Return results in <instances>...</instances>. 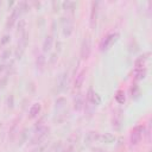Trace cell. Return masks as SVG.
<instances>
[{
  "label": "cell",
  "mask_w": 152,
  "mask_h": 152,
  "mask_svg": "<svg viewBox=\"0 0 152 152\" xmlns=\"http://www.w3.org/2000/svg\"><path fill=\"white\" fill-rule=\"evenodd\" d=\"M49 132H50V128L48 126H43L38 131H34V135L31 139L30 144L31 145H37V144L39 145V144H42L45 140V138L49 135Z\"/></svg>",
  "instance_id": "1"
},
{
  "label": "cell",
  "mask_w": 152,
  "mask_h": 152,
  "mask_svg": "<svg viewBox=\"0 0 152 152\" xmlns=\"http://www.w3.org/2000/svg\"><path fill=\"white\" fill-rule=\"evenodd\" d=\"M86 102H84V107H87V108H89L90 106L91 107H96V106H99L100 103H101V97H100V95L97 94V93H95L93 89H89L88 90V93H87V96H86Z\"/></svg>",
  "instance_id": "2"
},
{
  "label": "cell",
  "mask_w": 152,
  "mask_h": 152,
  "mask_svg": "<svg viewBox=\"0 0 152 152\" xmlns=\"http://www.w3.org/2000/svg\"><path fill=\"white\" fill-rule=\"evenodd\" d=\"M118 37H119L118 33H109V34H107V36L101 40V43H100V50H101V51L108 50V49L115 43V40L118 39Z\"/></svg>",
  "instance_id": "3"
},
{
  "label": "cell",
  "mask_w": 152,
  "mask_h": 152,
  "mask_svg": "<svg viewBox=\"0 0 152 152\" xmlns=\"http://www.w3.org/2000/svg\"><path fill=\"white\" fill-rule=\"evenodd\" d=\"M142 135H144V127L142 126H137L135 128H133V131L131 132V138H129L131 145L132 146L138 145L141 141Z\"/></svg>",
  "instance_id": "4"
},
{
  "label": "cell",
  "mask_w": 152,
  "mask_h": 152,
  "mask_svg": "<svg viewBox=\"0 0 152 152\" xmlns=\"http://www.w3.org/2000/svg\"><path fill=\"white\" fill-rule=\"evenodd\" d=\"M90 52H91V40L89 37H86L81 44V58L88 59V57L90 56Z\"/></svg>",
  "instance_id": "5"
},
{
  "label": "cell",
  "mask_w": 152,
  "mask_h": 152,
  "mask_svg": "<svg viewBox=\"0 0 152 152\" xmlns=\"http://www.w3.org/2000/svg\"><path fill=\"white\" fill-rule=\"evenodd\" d=\"M20 10H23V6H21V4L18 6V7H15L13 11H12V13H11V15H10V18H8V20H7V23H6V26L8 27V28H11L14 24H15V21H17V19H19V14H20Z\"/></svg>",
  "instance_id": "6"
},
{
  "label": "cell",
  "mask_w": 152,
  "mask_h": 152,
  "mask_svg": "<svg viewBox=\"0 0 152 152\" xmlns=\"http://www.w3.org/2000/svg\"><path fill=\"white\" fill-rule=\"evenodd\" d=\"M68 84V72H63L59 75L57 80V91H62L65 89V86Z\"/></svg>",
  "instance_id": "7"
},
{
  "label": "cell",
  "mask_w": 152,
  "mask_h": 152,
  "mask_svg": "<svg viewBox=\"0 0 152 152\" xmlns=\"http://www.w3.org/2000/svg\"><path fill=\"white\" fill-rule=\"evenodd\" d=\"M97 140H100V134L97 132H95V131L88 132L87 135H86V138H84V142L87 145H90V144H93V142H95Z\"/></svg>",
  "instance_id": "8"
},
{
  "label": "cell",
  "mask_w": 152,
  "mask_h": 152,
  "mask_svg": "<svg viewBox=\"0 0 152 152\" xmlns=\"http://www.w3.org/2000/svg\"><path fill=\"white\" fill-rule=\"evenodd\" d=\"M74 25H72V21L70 20V18H66V21L63 20V34L65 37H69L71 33H72V28Z\"/></svg>",
  "instance_id": "9"
},
{
  "label": "cell",
  "mask_w": 152,
  "mask_h": 152,
  "mask_svg": "<svg viewBox=\"0 0 152 152\" xmlns=\"http://www.w3.org/2000/svg\"><path fill=\"white\" fill-rule=\"evenodd\" d=\"M45 63H46V58L44 56V53H38L36 57V68L39 71H43L45 68Z\"/></svg>",
  "instance_id": "10"
},
{
  "label": "cell",
  "mask_w": 152,
  "mask_h": 152,
  "mask_svg": "<svg viewBox=\"0 0 152 152\" xmlns=\"http://www.w3.org/2000/svg\"><path fill=\"white\" fill-rule=\"evenodd\" d=\"M84 106V99H83V95L81 93L76 94V96L74 97V108L76 110H80L82 109V107Z\"/></svg>",
  "instance_id": "11"
},
{
  "label": "cell",
  "mask_w": 152,
  "mask_h": 152,
  "mask_svg": "<svg viewBox=\"0 0 152 152\" xmlns=\"http://www.w3.org/2000/svg\"><path fill=\"white\" fill-rule=\"evenodd\" d=\"M40 109H42V106H40V103H33L32 106H31V108H30V110H28V114H30V118H36V116H38L39 115V113H40Z\"/></svg>",
  "instance_id": "12"
},
{
  "label": "cell",
  "mask_w": 152,
  "mask_h": 152,
  "mask_svg": "<svg viewBox=\"0 0 152 152\" xmlns=\"http://www.w3.org/2000/svg\"><path fill=\"white\" fill-rule=\"evenodd\" d=\"M52 43H53V38L52 36H46L44 42H43V52H48L51 50L52 48Z\"/></svg>",
  "instance_id": "13"
},
{
  "label": "cell",
  "mask_w": 152,
  "mask_h": 152,
  "mask_svg": "<svg viewBox=\"0 0 152 152\" xmlns=\"http://www.w3.org/2000/svg\"><path fill=\"white\" fill-rule=\"evenodd\" d=\"M84 74H86V71L83 70V71H81V72L76 76V80H75V89H80L81 86L83 84V81H84Z\"/></svg>",
  "instance_id": "14"
},
{
  "label": "cell",
  "mask_w": 152,
  "mask_h": 152,
  "mask_svg": "<svg viewBox=\"0 0 152 152\" xmlns=\"http://www.w3.org/2000/svg\"><path fill=\"white\" fill-rule=\"evenodd\" d=\"M100 140H102L106 144H112V142H114L115 137L113 134H110V133H104V134L100 135Z\"/></svg>",
  "instance_id": "15"
},
{
  "label": "cell",
  "mask_w": 152,
  "mask_h": 152,
  "mask_svg": "<svg viewBox=\"0 0 152 152\" xmlns=\"http://www.w3.org/2000/svg\"><path fill=\"white\" fill-rule=\"evenodd\" d=\"M97 2H93V8H91V14H90V25L94 27V25L96 24V13H97Z\"/></svg>",
  "instance_id": "16"
},
{
  "label": "cell",
  "mask_w": 152,
  "mask_h": 152,
  "mask_svg": "<svg viewBox=\"0 0 152 152\" xmlns=\"http://www.w3.org/2000/svg\"><path fill=\"white\" fill-rule=\"evenodd\" d=\"M147 59V57H144V56H140L137 61H135V70L137 69H142L145 68V61Z\"/></svg>",
  "instance_id": "17"
},
{
  "label": "cell",
  "mask_w": 152,
  "mask_h": 152,
  "mask_svg": "<svg viewBox=\"0 0 152 152\" xmlns=\"http://www.w3.org/2000/svg\"><path fill=\"white\" fill-rule=\"evenodd\" d=\"M125 93L122 91V90H118L116 91V94H115V101L118 102V103H120V104H122L124 102H125Z\"/></svg>",
  "instance_id": "18"
},
{
  "label": "cell",
  "mask_w": 152,
  "mask_h": 152,
  "mask_svg": "<svg viewBox=\"0 0 152 152\" xmlns=\"http://www.w3.org/2000/svg\"><path fill=\"white\" fill-rule=\"evenodd\" d=\"M65 103H66V100H65L64 97L59 96V97H57V100L55 101V108L61 109V108H63V107L65 106Z\"/></svg>",
  "instance_id": "19"
},
{
  "label": "cell",
  "mask_w": 152,
  "mask_h": 152,
  "mask_svg": "<svg viewBox=\"0 0 152 152\" xmlns=\"http://www.w3.org/2000/svg\"><path fill=\"white\" fill-rule=\"evenodd\" d=\"M146 75V69L142 68V69H137L135 70V78L137 80H142Z\"/></svg>",
  "instance_id": "20"
},
{
  "label": "cell",
  "mask_w": 152,
  "mask_h": 152,
  "mask_svg": "<svg viewBox=\"0 0 152 152\" xmlns=\"http://www.w3.org/2000/svg\"><path fill=\"white\" fill-rule=\"evenodd\" d=\"M64 10H68V11H74V8L76 7V2H72V1H65L62 4Z\"/></svg>",
  "instance_id": "21"
},
{
  "label": "cell",
  "mask_w": 152,
  "mask_h": 152,
  "mask_svg": "<svg viewBox=\"0 0 152 152\" xmlns=\"http://www.w3.org/2000/svg\"><path fill=\"white\" fill-rule=\"evenodd\" d=\"M7 107H8L10 109H12V108L14 107V96H13L12 94L7 97Z\"/></svg>",
  "instance_id": "22"
},
{
  "label": "cell",
  "mask_w": 152,
  "mask_h": 152,
  "mask_svg": "<svg viewBox=\"0 0 152 152\" xmlns=\"http://www.w3.org/2000/svg\"><path fill=\"white\" fill-rule=\"evenodd\" d=\"M45 150H46V145H45V144H44V145L39 144V145H38L37 147H34V148H33L31 152H44Z\"/></svg>",
  "instance_id": "23"
},
{
  "label": "cell",
  "mask_w": 152,
  "mask_h": 152,
  "mask_svg": "<svg viewBox=\"0 0 152 152\" xmlns=\"http://www.w3.org/2000/svg\"><path fill=\"white\" fill-rule=\"evenodd\" d=\"M15 131H17V124H14V125L11 127V131H10L11 140H13V139H14V135H15Z\"/></svg>",
  "instance_id": "24"
},
{
  "label": "cell",
  "mask_w": 152,
  "mask_h": 152,
  "mask_svg": "<svg viewBox=\"0 0 152 152\" xmlns=\"http://www.w3.org/2000/svg\"><path fill=\"white\" fill-rule=\"evenodd\" d=\"M26 138H27V133H26V129H24V131L21 132V139L19 140V144H20V145L24 144V142L26 141Z\"/></svg>",
  "instance_id": "25"
},
{
  "label": "cell",
  "mask_w": 152,
  "mask_h": 152,
  "mask_svg": "<svg viewBox=\"0 0 152 152\" xmlns=\"http://www.w3.org/2000/svg\"><path fill=\"white\" fill-rule=\"evenodd\" d=\"M10 56H11V50H10V49H6V50L2 52L1 58H2V59H6V58H8Z\"/></svg>",
  "instance_id": "26"
},
{
  "label": "cell",
  "mask_w": 152,
  "mask_h": 152,
  "mask_svg": "<svg viewBox=\"0 0 152 152\" xmlns=\"http://www.w3.org/2000/svg\"><path fill=\"white\" fill-rule=\"evenodd\" d=\"M24 27H25V21L24 20H19V24H18V32H24Z\"/></svg>",
  "instance_id": "27"
},
{
  "label": "cell",
  "mask_w": 152,
  "mask_h": 152,
  "mask_svg": "<svg viewBox=\"0 0 152 152\" xmlns=\"http://www.w3.org/2000/svg\"><path fill=\"white\" fill-rule=\"evenodd\" d=\"M7 42H10V36L8 34H5L2 37V39H1V42H0V45H5Z\"/></svg>",
  "instance_id": "28"
},
{
  "label": "cell",
  "mask_w": 152,
  "mask_h": 152,
  "mask_svg": "<svg viewBox=\"0 0 152 152\" xmlns=\"http://www.w3.org/2000/svg\"><path fill=\"white\" fill-rule=\"evenodd\" d=\"M131 93H132V95H133V94H137L135 96H138V95H139V88H138L137 86H133V87L131 88Z\"/></svg>",
  "instance_id": "29"
},
{
  "label": "cell",
  "mask_w": 152,
  "mask_h": 152,
  "mask_svg": "<svg viewBox=\"0 0 152 152\" xmlns=\"http://www.w3.org/2000/svg\"><path fill=\"white\" fill-rule=\"evenodd\" d=\"M62 152H74V145L71 144V145H68Z\"/></svg>",
  "instance_id": "30"
},
{
  "label": "cell",
  "mask_w": 152,
  "mask_h": 152,
  "mask_svg": "<svg viewBox=\"0 0 152 152\" xmlns=\"http://www.w3.org/2000/svg\"><path fill=\"white\" fill-rule=\"evenodd\" d=\"M93 152H107V151L103 150V148H100V147H94L93 148Z\"/></svg>",
  "instance_id": "31"
},
{
  "label": "cell",
  "mask_w": 152,
  "mask_h": 152,
  "mask_svg": "<svg viewBox=\"0 0 152 152\" xmlns=\"http://www.w3.org/2000/svg\"><path fill=\"white\" fill-rule=\"evenodd\" d=\"M4 69H5V65H0V72H1Z\"/></svg>",
  "instance_id": "32"
},
{
  "label": "cell",
  "mask_w": 152,
  "mask_h": 152,
  "mask_svg": "<svg viewBox=\"0 0 152 152\" xmlns=\"http://www.w3.org/2000/svg\"><path fill=\"white\" fill-rule=\"evenodd\" d=\"M0 5H1V1H0Z\"/></svg>",
  "instance_id": "33"
}]
</instances>
